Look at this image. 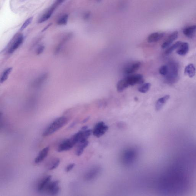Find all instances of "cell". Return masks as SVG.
Wrapping results in <instances>:
<instances>
[{"mask_svg":"<svg viewBox=\"0 0 196 196\" xmlns=\"http://www.w3.org/2000/svg\"><path fill=\"white\" fill-rule=\"evenodd\" d=\"M68 121V118L66 117H61L58 118L53 122L45 129L42 134V136L46 137L54 133L66 125Z\"/></svg>","mask_w":196,"mask_h":196,"instance_id":"cell-1","label":"cell"},{"mask_svg":"<svg viewBox=\"0 0 196 196\" xmlns=\"http://www.w3.org/2000/svg\"><path fill=\"white\" fill-rule=\"evenodd\" d=\"M137 153L134 149H129L124 151L123 154V162L126 165H130L134 162L137 157Z\"/></svg>","mask_w":196,"mask_h":196,"instance_id":"cell-2","label":"cell"},{"mask_svg":"<svg viewBox=\"0 0 196 196\" xmlns=\"http://www.w3.org/2000/svg\"><path fill=\"white\" fill-rule=\"evenodd\" d=\"M109 127L103 122H100L96 124L93 130V134L98 138L101 137L108 130Z\"/></svg>","mask_w":196,"mask_h":196,"instance_id":"cell-3","label":"cell"},{"mask_svg":"<svg viewBox=\"0 0 196 196\" xmlns=\"http://www.w3.org/2000/svg\"><path fill=\"white\" fill-rule=\"evenodd\" d=\"M59 180L50 182L44 189V190L47 192L50 195H56L60 191V188L59 186Z\"/></svg>","mask_w":196,"mask_h":196,"instance_id":"cell-4","label":"cell"},{"mask_svg":"<svg viewBox=\"0 0 196 196\" xmlns=\"http://www.w3.org/2000/svg\"><path fill=\"white\" fill-rule=\"evenodd\" d=\"M76 144L72 137H71L70 138L66 140L59 145L58 148V151L61 152L69 150L72 149Z\"/></svg>","mask_w":196,"mask_h":196,"instance_id":"cell-5","label":"cell"},{"mask_svg":"<svg viewBox=\"0 0 196 196\" xmlns=\"http://www.w3.org/2000/svg\"><path fill=\"white\" fill-rule=\"evenodd\" d=\"M129 86H134L136 84H142L144 81L143 79V76L141 74L133 75L129 76L126 78Z\"/></svg>","mask_w":196,"mask_h":196,"instance_id":"cell-6","label":"cell"},{"mask_svg":"<svg viewBox=\"0 0 196 196\" xmlns=\"http://www.w3.org/2000/svg\"><path fill=\"white\" fill-rule=\"evenodd\" d=\"M24 40V37L23 35H20L18 36L15 39L11 47L8 51L10 53H12L14 52L17 49H18L20 46L23 43Z\"/></svg>","mask_w":196,"mask_h":196,"instance_id":"cell-7","label":"cell"},{"mask_svg":"<svg viewBox=\"0 0 196 196\" xmlns=\"http://www.w3.org/2000/svg\"><path fill=\"white\" fill-rule=\"evenodd\" d=\"M178 33L177 31H175L173 32L171 35H170L167 40L163 43L162 45L161 46L162 48L163 49H165L166 48L168 47L171 44L173 43V41L176 40L178 38Z\"/></svg>","mask_w":196,"mask_h":196,"instance_id":"cell-8","label":"cell"},{"mask_svg":"<svg viewBox=\"0 0 196 196\" xmlns=\"http://www.w3.org/2000/svg\"><path fill=\"white\" fill-rule=\"evenodd\" d=\"M164 34L161 32H154L150 35L148 38V42L153 43L158 41L164 36Z\"/></svg>","mask_w":196,"mask_h":196,"instance_id":"cell-9","label":"cell"},{"mask_svg":"<svg viewBox=\"0 0 196 196\" xmlns=\"http://www.w3.org/2000/svg\"><path fill=\"white\" fill-rule=\"evenodd\" d=\"M49 147H47L44 148L39 153V154L35 158V163H38L41 162L45 158L47 157L48 154Z\"/></svg>","mask_w":196,"mask_h":196,"instance_id":"cell-10","label":"cell"},{"mask_svg":"<svg viewBox=\"0 0 196 196\" xmlns=\"http://www.w3.org/2000/svg\"><path fill=\"white\" fill-rule=\"evenodd\" d=\"M170 95H166L162 98L158 99L156 104V111H159L161 109L163 106L165 105L166 102L169 99Z\"/></svg>","mask_w":196,"mask_h":196,"instance_id":"cell-11","label":"cell"},{"mask_svg":"<svg viewBox=\"0 0 196 196\" xmlns=\"http://www.w3.org/2000/svg\"><path fill=\"white\" fill-rule=\"evenodd\" d=\"M52 179V176L49 175L47 177H45L43 179L40 181V183L38 184V190L39 192L43 191L46 187L48 184L49 182H51Z\"/></svg>","mask_w":196,"mask_h":196,"instance_id":"cell-12","label":"cell"},{"mask_svg":"<svg viewBox=\"0 0 196 196\" xmlns=\"http://www.w3.org/2000/svg\"><path fill=\"white\" fill-rule=\"evenodd\" d=\"M141 66V63L139 62L134 63L131 65V66L126 68L125 73L128 74H132L138 71L140 68Z\"/></svg>","mask_w":196,"mask_h":196,"instance_id":"cell-13","label":"cell"},{"mask_svg":"<svg viewBox=\"0 0 196 196\" xmlns=\"http://www.w3.org/2000/svg\"><path fill=\"white\" fill-rule=\"evenodd\" d=\"M189 49V45L187 42L182 43L178 50L177 51V53L179 55L184 56L188 52Z\"/></svg>","mask_w":196,"mask_h":196,"instance_id":"cell-14","label":"cell"},{"mask_svg":"<svg viewBox=\"0 0 196 196\" xmlns=\"http://www.w3.org/2000/svg\"><path fill=\"white\" fill-rule=\"evenodd\" d=\"M129 86V85L126 78L121 80L117 83V91L118 92H122L126 89Z\"/></svg>","mask_w":196,"mask_h":196,"instance_id":"cell-15","label":"cell"},{"mask_svg":"<svg viewBox=\"0 0 196 196\" xmlns=\"http://www.w3.org/2000/svg\"><path fill=\"white\" fill-rule=\"evenodd\" d=\"M185 73L189 77H193L196 73L195 68L194 65L192 64L188 65L185 68Z\"/></svg>","mask_w":196,"mask_h":196,"instance_id":"cell-16","label":"cell"},{"mask_svg":"<svg viewBox=\"0 0 196 196\" xmlns=\"http://www.w3.org/2000/svg\"><path fill=\"white\" fill-rule=\"evenodd\" d=\"M196 31V25L186 27L183 30V33L186 36L188 37H191L194 35Z\"/></svg>","mask_w":196,"mask_h":196,"instance_id":"cell-17","label":"cell"},{"mask_svg":"<svg viewBox=\"0 0 196 196\" xmlns=\"http://www.w3.org/2000/svg\"><path fill=\"white\" fill-rule=\"evenodd\" d=\"M54 11L52 8H49L47 12H46V13L42 15L41 18L39 19L38 23H44V22L46 21H47V20H48L49 18H51V17L52 16Z\"/></svg>","mask_w":196,"mask_h":196,"instance_id":"cell-18","label":"cell"},{"mask_svg":"<svg viewBox=\"0 0 196 196\" xmlns=\"http://www.w3.org/2000/svg\"><path fill=\"white\" fill-rule=\"evenodd\" d=\"M99 171V168H93L89 171H88L85 175V178L86 180H89L94 178L96 176Z\"/></svg>","mask_w":196,"mask_h":196,"instance_id":"cell-19","label":"cell"},{"mask_svg":"<svg viewBox=\"0 0 196 196\" xmlns=\"http://www.w3.org/2000/svg\"><path fill=\"white\" fill-rule=\"evenodd\" d=\"M80 143L79 146H78L76 152V155L78 156H81L83 154L84 149L89 144V142L87 140L85 142Z\"/></svg>","mask_w":196,"mask_h":196,"instance_id":"cell-20","label":"cell"},{"mask_svg":"<svg viewBox=\"0 0 196 196\" xmlns=\"http://www.w3.org/2000/svg\"><path fill=\"white\" fill-rule=\"evenodd\" d=\"M182 43V42L181 41H178L172 45L171 47H170L169 48L167 49L166 52H165V54H166V55H168V54L171 53L175 49L178 48L180 45H181Z\"/></svg>","mask_w":196,"mask_h":196,"instance_id":"cell-21","label":"cell"},{"mask_svg":"<svg viewBox=\"0 0 196 196\" xmlns=\"http://www.w3.org/2000/svg\"><path fill=\"white\" fill-rule=\"evenodd\" d=\"M12 70V68H9L5 70L3 73L1 79V83H2L8 79V75L11 73Z\"/></svg>","mask_w":196,"mask_h":196,"instance_id":"cell-22","label":"cell"},{"mask_svg":"<svg viewBox=\"0 0 196 196\" xmlns=\"http://www.w3.org/2000/svg\"><path fill=\"white\" fill-rule=\"evenodd\" d=\"M68 19V15H63L58 20V24L59 25H64L67 24Z\"/></svg>","mask_w":196,"mask_h":196,"instance_id":"cell-23","label":"cell"},{"mask_svg":"<svg viewBox=\"0 0 196 196\" xmlns=\"http://www.w3.org/2000/svg\"><path fill=\"white\" fill-rule=\"evenodd\" d=\"M151 84L150 83H147L140 87L138 89V91L141 93H145L148 92L150 88Z\"/></svg>","mask_w":196,"mask_h":196,"instance_id":"cell-24","label":"cell"},{"mask_svg":"<svg viewBox=\"0 0 196 196\" xmlns=\"http://www.w3.org/2000/svg\"><path fill=\"white\" fill-rule=\"evenodd\" d=\"M60 163V160L59 158H57L53 162L50 164V166L48 168V169L50 170H53L57 168L59 166Z\"/></svg>","mask_w":196,"mask_h":196,"instance_id":"cell-25","label":"cell"},{"mask_svg":"<svg viewBox=\"0 0 196 196\" xmlns=\"http://www.w3.org/2000/svg\"><path fill=\"white\" fill-rule=\"evenodd\" d=\"M160 74L163 76H166L168 72V68L166 65H163L161 66L159 69Z\"/></svg>","mask_w":196,"mask_h":196,"instance_id":"cell-26","label":"cell"},{"mask_svg":"<svg viewBox=\"0 0 196 196\" xmlns=\"http://www.w3.org/2000/svg\"><path fill=\"white\" fill-rule=\"evenodd\" d=\"M32 20H33V17H30V18H29L27 20H25V21L23 24L21 28H20V31H23L24 30H25L27 27L30 24L32 23Z\"/></svg>","mask_w":196,"mask_h":196,"instance_id":"cell-27","label":"cell"},{"mask_svg":"<svg viewBox=\"0 0 196 196\" xmlns=\"http://www.w3.org/2000/svg\"><path fill=\"white\" fill-rule=\"evenodd\" d=\"M66 0H56L55 2L54 3V6L57 8L58 7L60 6Z\"/></svg>","mask_w":196,"mask_h":196,"instance_id":"cell-28","label":"cell"},{"mask_svg":"<svg viewBox=\"0 0 196 196\" xmlns=\"http://www.w3.org/2000/svg\"><path fill=\"white\" fill-rule=\"evenodd\" d=\"M75 166V164L74 163H71V164L68 165L66 168V171L67 172V173L68 172L70 171L71 170H72L73 168H74Z\"/></svg>","mask_w":196,"mask_h":196,"instance_id":"cell-29","label":"cell"},{"mask_svg":"<svg viewBox=\"0 0 196 196\" xmlns=\"http://www.w3.org/2000/svg\"><path fill=\"white\" fill-rule=\"evenodd\" d=\"M45 49V47L43 46H40L37 49V54H40L43 52V51Z\"/></svg>","mask_w":196,"mask_h":196,"instance_id":"cell-30","label":"cell"},{"mask_svg":"<svg viewBox=\"0 0 196 196\" xmlns=\"http://www.w3.org/2000/svg\"><path fill=\"white\" fill-rule=\"evenodd\" d=\"M88 126H84V127H83L82 128V130H83V131L87 130V129H88Z\"/></svg>","mask_w":196,"mask_h":196,"instance_id":"cell-31","label":"cell"},{"mask_svg":"<svg viewBox=\"0 0 196 196\" xmlns=\"http://www.w3.org/2000/svg\"><path fill=\"white\" fill-rule=\"evenodd\" d=\"M88 119H89L88 118H87L86 119H85V120H84V121H83V123H85V122H86L88 120Z\"/></svg>","mask_w":196,"mask_h":196,"instance_id":"cell-32","label":"cell"}]
</instances>
